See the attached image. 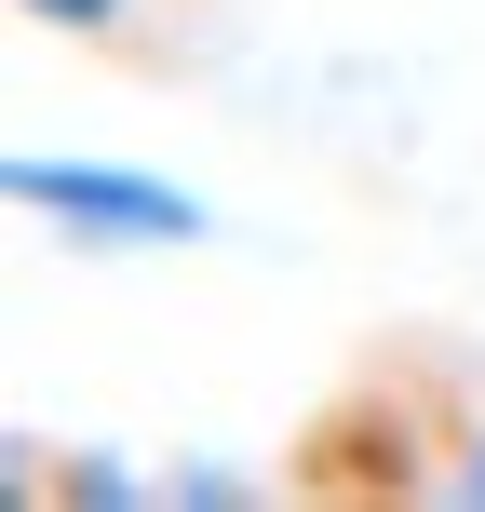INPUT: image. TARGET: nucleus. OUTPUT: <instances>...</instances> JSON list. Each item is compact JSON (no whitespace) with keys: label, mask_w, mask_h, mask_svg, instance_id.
<instances>
[{"label":"nucleus","mask_w":485,"mask_h":512,"mask_svg":"<svg viewBox=\"0 0 485 512\" xmlns=\"http://www.w3.org/2000/svg\"><path fill=\"white\" fill-rule=\"evenodd\" d=\"M14 216H41L54 243H203L216 216L176 176H122V162H14Z\"/></svg>","instance_id":"obj_1"},{"label":"nucleus","mask_w":485,"mask_h":512,"mask_svg":"<svg viewBox=\"0 0 485 512\" xmlns=\"http://www.w3.org/2000/svg\"><path fill=\"white\" fill-rule=\"evenodd\" d=\"M27 27H54V41L81 54H122V68H176V41L149 27V0H14Z\"/></svg>","instance_id":"obj_2"}]
</instances>
